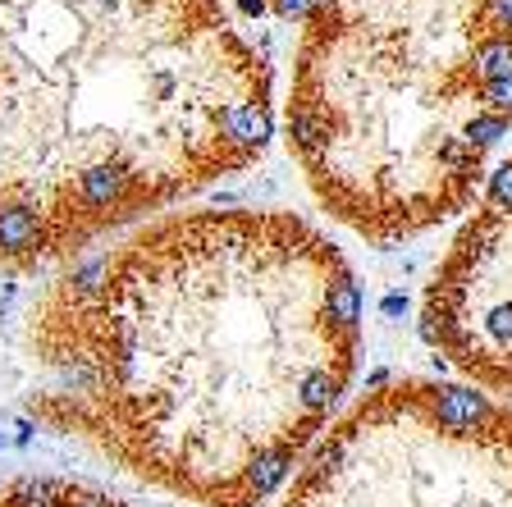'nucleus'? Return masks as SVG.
I'll return each mask as SVG.
<instances>
[{
	"mask_svg": "<svg viewBox=\"0 0 512 507\" xmlns=\"http://www.w3.org/2000/svg\"><path fill=\"white\" fill-rule=\"evenodd\" d=\"M28 357L46 425L192 507H261L343 412L362 284L298 211H165L64 265Z\"/></svg>",
	"mask_w": 512,
	"mask_h": 507,
	"instance_id": "nucleus-1",
	"label": "nucleus"
},
{
	"mask_svg": "<svg viewBox=\"0 0 512 507\" xmlns=\"http://www.w3.org/2000/svg\"><path fill=\"white\" fill-rule=\"evenodd\" d=\"M270 138V60L220 0H0L5 270L74 261Z\"/></svg>",
	"mask_w": 512,
	"mask_h": 507,
	"instance_id": "nucleus-2",
	"label": "nucleus"
},
{
	"mask_svg": "<svg viewBox=\"0 0 512 507\" xmlns=\"http://www.w3.org/2000/svg\"><path fill=\"white\" fill-rule=\"evenodd\" d=\"M279 507H512V402L467 380H384L352 398Z\"/></svg>",
	"mask_w": 512,
	"mask_h": 507,
	"instance_id": "nucleus-3",
	"label": "nucleus"
},
{
	"mask_svg": "<svg viewBox=\"0 0 512 507\" xmlns=\"http://www.w3.org/2000/svg\"><path fill=\"white\" fill-rule=\"evenodd\" d=\"M0 507H128L110 489L64 476H23L0 485Z\"/></svg>",
	"mask_w": 512,
	"mask_h": 507,
	"instance_id": "nucleus-4",
	"label": "nucleus"
}]
</instances>
